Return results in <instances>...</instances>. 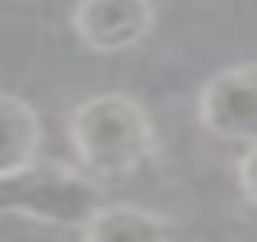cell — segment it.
<instances>
[{"mask_svg":"<svg viewBox=\"0 0 257 242\" xmlns=\"http://www.w3.org/2000/svg\"><path fill=\"white\" fill-rule=\"evenodd\" d=\"M68 144L87 174L95 178H125L137 174L155 155V125L152 113L133 95L106 91L91 95L68 117Z\"/></svg>","mask_w":257,"mask_h":242,"instance_id":"cell-1","label":"cell"},{"mask_svg":"<svg viewBox=\"0 0 257 242\" xmlns=\"http://www.w3.org/2000/svg\"><path fill=\"white\" fill-rule=\"evenodd\" d=\"M106 201L98 178L80 163L27 159L0 174V216L31 219L42 227H80Z\"/></svg>","mask_w":257,"mask_h":242,"instance_id":"cell-2","label":"cell"},{"mask_svg":"<svg viewBox=\"0 0 257 242\" xmlns=\"http://www.w3.org/2000/svg\"><path fill=\"white\" fill-rule=\"evenodd\" d=\"M197 121L219 140H257V65H234L216 72L201 87Z\"/></svg>","mask_w":257,"mask_h":242,"instance_id":"cell-3","label":"cell"},{"mask_svg":"<svg viewBox=\"0 0 257 242\" xmlns=\"http://www.w3.org/2000/svg\"><path fill=\"white\" fill-rule=\"evenodd\" d=\"M155 27L152 0H76L72 34L91 53H125Z\"/></svg>","mask_w":257,"mask_h":242,"instance_id":"cell-4","label":"cell"},{"mask_svg":"<svg viewBox=\"0 0 257 242\" xmlns=\"http://www.w3.org/2000/svg\"><path fill=\"white\" fill-rule=\"evenodd\" d=\"M80 238L87 242H159L178 231V223L163 212L140 208V204H98L80 227Z\"/></svg>","mask_w":257,"mask_h":242,"instance_id":"cell-5","label":"cell"},{"mask_svg":"<svg viewBox=\"0 0 257 242\" xmlns=\"http://www.w3.org/2000/svg\"><path fill=\"white\" fill-rule=\"evenodd\" d=\"M42 148V117L19 95H0V174L34 159Z\"/></svg>","mask_w":257,"mask_h":242,"instance_id":"cell-6","label":"cell"},{"mask_svg":"<svg viewBox=\"0 0 257 242\" xmlns=\"http://www.w3.org/2000/svg\"><path fill=\"white\" fill-rule=\"evenodd\" d=\"M234 174H238L242 197H246V201L257 208V140L246 148V152H242V159H238V167H234Z\"/></svg>","mask_w":257,"mask_h":242,"instance_id":"cell-7","label":"cell"}]
</instances>
